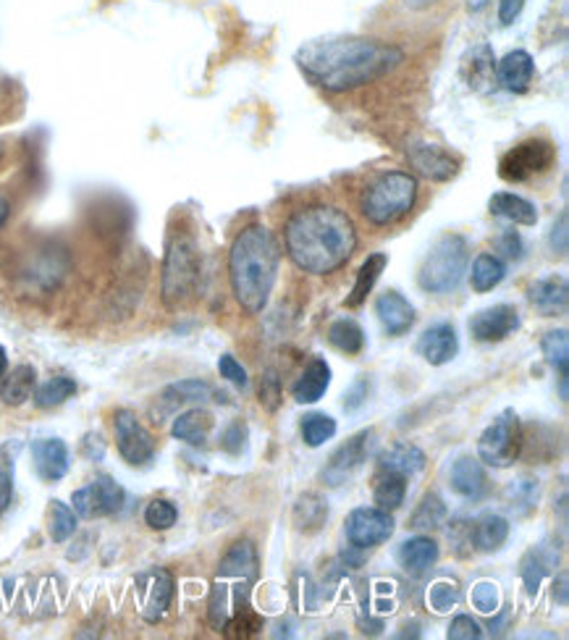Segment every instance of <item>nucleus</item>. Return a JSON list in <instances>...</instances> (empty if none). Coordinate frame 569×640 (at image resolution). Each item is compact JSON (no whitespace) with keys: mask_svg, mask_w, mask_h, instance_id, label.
Masks as SVG:
<instances>
[{"mask_svg":"<svg viewBox=\"0 0 569 640\" xmlns=\"http://www.w3.org/2000/svg\"><path fill=\"white\" fill-rule=\"evenodd\" d=\"M294 63L309 84L342 95L399 69L405 63V50L376 38L315 40L297 50Z\"/></svg>","mask_w":569,"mask_h":640,"instance_id":"obj_1","label":"nucleus"},{"mask_svg":"<svg viewBox=\"0 0 569 640\" xmlns=\"http://www.w3.org/2000/svg\"><path fill=\"white\" fill-rule=\"evenodd\" d=\"M286 253L299 271L328 276L349 263L357 250V228L342 207L315 203L286 221Z\"/></svg>","mask_w":569,"mask_h":640,"instance_id":"obj_2","label":"nucleus"},{"mask_svg":"<svg viewBox=\"0 0 569 640\" xmlns=\"http://www.w3.org/2000/svg\"><path fill=\"white\" fill-rule=\"evenodd\" d=\"M281 244L263 224L244 226L228 250V282L244 313L257 315L268 305L278 278Z\"/></svg>","mask_w":569,"mask_h":640,"instance_id":"obj_3","label":"nucleus"},{"mask_svg":"<svg viewBox=\"0 0 569 640\" xmlns=\"http://www.w3.org/2000/svg\"><path fill=\"white\" fill-rule=\"evenodd\" d=\"M417 194H420V184L409 171H386L363 190L359 213L367 224L392 226L413 211Z\"/></svg>","mask_w":569,"mask_h":640,"instance_id":"obj_4","label":"nucleus"},{"mask_svg":"<svg viewBox=\"0 0 569 640\" xmlns=\"http://www.w3.org/2000/svg\"><path fill=\"white\" fill-rule=\"evenodd\" d=\"M203 278V261H200L197 240L190 232H176L169 240L163 257L161 294L169 307H182L200 289Z\"/></svg>","mask_w":569,"mask_h":640,"instance_id":"obj_5","label":"nucleus"},{"mask_svg":"<svg viewBox=\"0 0 569 640\" xmlns=\"http://www.w3.org/2000/svg\"><path fill=\"white\" fill-rule=\"evenodd\" d=\"M467 261H470V247L467 240L459 234H444L417 271V284L428 294L454 292L463 284L467 273Z\"/></svg>","mask_w":569,"mask_h":640,"instance_id":"obj_6","label":"nucleus"},{"mask_svg":"<svg viewBox=\"0 0 569 640\" xmlns=\"http://www.w3.org/2000/svg\"><path fill=\"white\" fill-rule=\"evenodd\" d=\"M522 428L520 417L515 409H504L496 420L482 430L478 438V459L482 465L496 467V470H507L520 459L522 451Z\"/></svg>","mask_w":569,"mask_h":640,"instance_id":"obj_7","label":"nucleus"},{"mask_svg":"<svg viewBox=\"0 0 569 640\" xmlns=\"http://www.w3.org/2000/svg\"><path fill=\"white\" fill-rule=\"evenodd\" d=\"M553 163H557V148H553V142L543 140V136H532V140H525L520 145L509 148L507 153L499 158V176L504 182L522 184L551 171Z\"/></svg>","mask_w":569,"mask_h":640,"instance_id":"obj_8","label":"nucleus"},{"mask_svg":"<svg viewBox=\"0 0 569 640\" xmlns=\"http://www.w3.org/2000/svg\"><path fill=\"white\" fill-rule=\"evenodd\" d=\"M67 268L69 257L63 255V250L42 247L34 250L27 261H21L17 278L21 289L32 294H48L50 289H55V286L61 284V278L67 276Z\"/></svg>","mask_w":569,"mask_h":640,"instance_id":"obj_9","label":"nucleus"},{"mask_svg":"<svg viewBox=\"0 0 569 640\" xmlns=\"http://www.w3.org/2000/svg\"><path fill=\"white\" fill-rule=\"evenodd\" d=\"M136 607H140L142 620L155 624L165 617L174 601V575L163 567H153V570L142 572L134 582Z\"/></svg>","mask_w":569,"mask_h":640,"instance_id":"obj_10","label":"nucleus"},{"mask_svg":"<svg viewBox=\"0 0 569 640\" xmlns=\"http://www.w3.org/2000/svg\"><path fill=\"white\" fill-rule=\"evenodd\" d=\"M124 501L126 491L111 476H98L92 484L79 488V491H74V496H71V505H74L77 517H84V520L119 515L121 509H124Z\"/></svg>","mask_w":569,"mask_h":640,"instance_id":"obj_11","label":"nucleus"},{"mask_svg":"<svg viewBox=\"0 0 569 640\" xmlns=\"http://www.w3.org/2000/svg\"><path fill=\"white\" fill-rule=\"evenodd\" d=\"M394 517L378 507H359L344 522V534H347L352 546L359 549H376L394 536Z\"/></svg>","mask_w":569,"mask_h":640,"instance_id":"obj_12","label":"nucleus"},{"mask_svg":"<svg viewBox=\"0 0 569 640\" xmlns=\"http://www.w3.org/2000/svg\"><path fill=\"white\" fill-rule=\"evenodd\" d=\"M113 430H116V447L119 455L129 465H148L155 457V441L150 430L136 420L129 409H116L113 413Z\"/></svg>","mask_w":569,"mask_h":640,"instance_id":"obj_13","label":"nucleus"},{"mask_svg":"<svg viewBox=\"0 0 569 640\" xmlns=\"http://www.w3.org/2000/svg\"><path fill=\"white\" fill-rule=\"evenodd\" d=\"M373 436H376V430L367 428V430H359L352 438L338 447L334 455H331L328 465L323 467V480H326L328 486H342L347 484V480L355 476L359 467L365 465L367 455H370V447H373Z\"/></svg>","mask_w":569,"mask_h":640,"instance_id":"obj_14","label":"nucleus"},{"mask_svg":"<svg viewBox=\"0 0 569 640\" xmlns=\"http://www.w3.org/2000/svg\"><path fill=\"white\" fill-rule=\"evenodd\" d=\"M407 161L417 174L430 179V182H451L454 176L459 174V158L451 155L449 150H444L441 145H434V142H409L407 145Z\"/></svg>","mask_w":569,"mask_h":640,"instance_id":"obj_15","label":"nucleus"},{"mask_svg":"<svg viewBox=\"0 0 569 640\" xmlns=\"http://www.w3.org/2000/svg\"><path fill=\"white\" fill-rule=\"evenodd\" d=\"M520 328V313L511 305H494L486 311L475 313L470 318V334L478 342H504L507 336Z\"/></svg>","mask_w":569,"mask_h":640,"instance_id":"obj_16","label":"nucleus"},{"mask_svg":"<svg viewBox=\"0 0 569 640\" xmlns=\"http://www.w3.org/2000/svg\"><path fill=\"white\" fill-rule=\"evenodd\" d=\"M459 352V336L451 323H436V326L425 328L423 336L417 339V355L430 365H446L457 357Z\"/></svg>","mask_w":569,"mask_h":640,"instance_id":"obj_17","label":"nucleus"},{"mask_svg":"<svg viewBox=\"0 0 569 640\" xmlns=\"http://www.w3.org/2000/svg\"><path fill=\"white\" fill-rule=\"evenodd\" d=\"M532 77H536V63L528 50H511L504 59L496 63V79L507 92L522 95L530 90Z\"/></svg>","mask_w":569,"mask_h":640,"instance_id":"obj_18","label":"nucleus"},{"mask_svg":"<svg viewBox=\"0 0 569 640\" xmlns=\"http://www.w3.org/2000/svg\"><path fill=\"white\" fill-rule=\"evenodd\" d=\"M376 315L380 321V326L388 336H402L407 334L409 328L415 326L417 315H415V307L409 305L407 297H402L399 292H384L380 297L376 299Z\"/></svg>","mask_w":569,"mask_h":640,"instance_id":"obj_19","label":"nucleus"},{"mask_svg":"<svg viewBox=\"0 0 569 640\" xmlns=\"http://www.w3.org/2000/svg\"><path fill=\"white\" fill-rule=\"evenodd\" d=\"M32 457L34 467H38L40 478L48 484L67 478L69 473V447L61 438H40L32 444Z\"/></svg>","mask_w":569,"mask_h":640,"instance_id":"obj_20","label":"nucleus"},{"mask_svg":"<svg viewBox=\"0 0 569 640\" xmlns=\"http://www.w3.org/2000/svg\"><path fill=\"white\" fill-rule=\"evenodd\" d=\"M530 305L536 307L540 315L551 318V315H565L569 305V286L565 276H549L540 278L528 289Z\"/></svg>","mask_w":569,"mask_h":640,"instance_id":"obj_21","label":"nucleus"},{"mask_svg":"<svg viewBox=\"0 0 569 640\" xmlns=\"http://www.w3.org/2000/svg\"><path fill=\"white\" fill-rule=\"evenodd\" d=\"M451 488L463 496V499H482V496L488 494V476L480 459L459 457L457 463L451 465Z\"/></svg>","mask_w":569,"mask_h":640,"instance_id":"obj_22","label":"nucleus"},{"mask_svg":"<svg viewBox=\"0 0 569 640\" xmlns=\"http://www.w3.org/2000/svg\"><path fill=\"white\" fill-rule=\"evenodd\" d=\"M396 562H399V567L407 575L420 578V575L428 572L430 567L438 562V544L428 536L407 538V541L399 546V551H396Z\"/></svg>","mask_w":569,"mask_h":640,"instance_id":"obj_23","label":"nucleus"},{"mask_svg":"<svg viewBox=\"0 0 569 640\" xmlns=\"http://www.w3.org/2000/svg\"><path fill=\"white\" fill-rule=\"evenodd\" d=\"M463 77L473 92H488L494 88L496 59L488 42H480L467 53V59L463 61Z\"/></svg>","mask_w":569,"mask_h":640,"instance_id":"obj_24","label":"nucleus"},{"mask_svg":"<svg viewBox=\"0 0 569 640\" xmlns=\"http://www.w3.org/2000/svg\"><path fill=\"white\" fill-rule=\"evenodd\" d=\"M328 386H331V365L323 357H313L292 388L294 402H299V405H315V402L328 392Z\"/></svg>","mask_w":569,"mask_h":640,"instance_id":"obj_25","label":"nucleus"},{"mask_svg":"<svg viewBox=\"0 0 569 640\" xmlns=\"http://www.w3.org/2000/svg\"><path fill=\"white\" fill-rule=\"evenodd\" d=\"M213 426H215L213 415L203 407H194L176 417L174 426H171V436L179 438V441L190 444V447H205L207 438H211Z\"/></svg>","mask_w":569,"mask_h":640,"instance_id":"obj_26","label":"nucleus"},{"mask_svg":"<svg viewBox=\"0 0 569 640\" xmlns=\"http://www.w3.org/2000/svg\"><path fill=\"white\" fill-rule=\"evenodd\" d=\"M557 562H559V551H553L551 546H546V544L532 546V549L525 553L520 562V578L530 596H538L540 582H543L546 575L557 567Z\"/></svg>","mask_w":569,"mask_h":640,"instance_id":"obj_27","label":"nucleus"},{"mask_svg":"<svg viewBox=\"0 0 569 640\" xmlns=\"http://www.w3.org/2000/svg\"><path fill=\"white\" fill-rule=\"evenodd\" d=\"M488 211H491V215H499V219L511 221V224L517 226L538 224V207L515 192H496L494 197L488 200Z\"/></svg>","mask_w":569,"mask_h":640,"instance_id":"obj_28","label":"nucleus"},{"mask_svg":"<svg viewBox=\"0 0 569 640\" xmlns=\"http://www.w3.org/2000/svg\"><path fill=\"white\" fill-rule=\"evenodd\" d=\"M425 467V451L415 444H394L378 455V473H396V476H415Z\"/></svg>","mask_w":569,"mask_h":640,"instance_id":"obj_29","label":"nucleus"},{"mask_svg":"<svg viewBox=\"0 0 569 640\" xmlns=\"http://www.w3.org/2000/svg\"><path fill=\"white\" fill-rule=\"evenodd\" d=\"M509 538V520L507 517L486 512L473 522V549L478 551H499Z\"/></svg>","mask_w":569,"mask_h":640,"instance_id":"obj_30","label":"nucleus"},{"mask_svg":"<svg viewBox=\"0 0 569 640\" xmlns=\"http://www.w3.org/2000/svg\"><path fill=\"white\" fill-rule=\"evenodd\" d=\"M34 386H38V373L32 365H17L11 373L6 370L3 380H0V399L9 407H19L32 397Z\"/></svg>","mask_w":569,"mask_h":640,"instance_id":"obj_31","label":"nucleus"},{"mask_svg":"<svg viewBox=\"0 0 569 640\" xmlns=\"http://www.w3.org/2000/svg\"><path fill=\"white\" fill-rule=\"evenodd\" d=\"M292 517H294V528H297L299 534H305V536L318 534L328 520V501L323 499L321 494L299 496L297 505H294Z\"/></svg>","mask_w":569,"mask_h":640,"instance_id":"obj_32","label":"nucleus"},{"mask_svg":"<svg viewBox=\"0 0 569 640\" xmlns=\"http://www.w3.org/2000/svg\"><path fill=\"white\" fill-rule=\"evenodd\" d=\"M504 276H507V263H504L499 255L480 253L478 257H475L470 284L478 294H486V292L496 289V286L504 282Z\"/></svg>","mask_w":569,"mask_h":640,"instance_id":"obj_33","label":"nucleus"},{"mask_svg":"<svg viewBox=\"0 0 569 640\" xmlns=\"http://www.w3.org/2000/svg\"><path fill=\"white\" fill-rule=\"evenodd\" d=\"M386 265H388V257L384 253L370 255L363 265H359L355 286H352V294L347 297V307H352V311H355V307L363 305V302L367 299V294L373 292V286L378 284L380 273L386 271Z\"/></svg>","mask_w":569,"mask_h":640,"instance_id":"obj_34","label":"nucleus"},{"mask_svg":"<svg viewBox=\"0 0 569 640\" xmlns=\"http://www.w3.org/2000/svg\"><path fill=\"white\" fill-rule=\"evenodd\" d=\"M538 499H540V484H538V478H532V476H520L517 480H511V484L507 486V491H504V501H507V507L520 517L530 515L532 509L538 507Z\"/></svg>","mask_w":569,"mask_h":640,"instance_id":"obj_35","label":"nucleus"},{"mask_svg":"<svg viewBox=\"0 0 569 640\" xmlns=\"http://www.w3.org/2000/svg\"><path fill=\"white\" fill-rule=\"evenodd\" d=\"M407 496V478L396 476V473H380L376 480V488H373V501H376L378 509L384 512H394L405 505Z\"/></svg>","mask_w":569,"mask_h":640,"instance_id":"obj_36","label":"nucleus"},{"mask_svg":"<svg viewBox=\"0 0 569 640\" xmlns=\"http://www.w3.org/2000/svg\"><path fill=\"white\" fill-rule=\"evenodd\" d=\"M444 520H446L444 499L436 491H428L420 499V505H417L413 517H409V528L417 530V534H425V530L441 528Z\"/></svg>","mask_w":569,"mask_h":640,"instance_id":"obj_37","label":"nucleus"},{"mask_svg":"<svg viewBox=\"0 0 569 640\" xmlns=\"http://www.w3.org/2000/svg\"><path fill=\"white\" fill-rule=\"evenodd\" d=\"M328 342L334 344L338 352H344V355H359L365 347V331L359 328L357 321L342 318V321L331 323Z\"/></svg>","mask_w":569,"mask_h":640,"instance_id":"obj_38","label":"nucleus"},{"mask_svg":"<svg viewBox=\"0 0 569 640\" xmlns=\"http://www.w3.org/2000/svg\"><path fill=\"white\" fill-rule=\"evenodd\" d=\"M211 397H215V388L200 378L179 380L163 392L165 405H192V402H207Z\"/></svg>","mask_w":569,"mask_h":640,"instance_id":"obj_39","label":"nucleus"},{"mask_svg":"<svg viewBox=\"0 0 569 640\" xmlns=\"http://www.w3.org/2000/svg\"><path fill=\"white\" fill-rule=\"evenodd\" d=\"M299 434L309 449H318L336 436V420L326 413L305 415L299 423Z\"/></svg>","mask_w":569,"mask_h":640,"instance_id":"obj_40","label":"nucleus"},{"mask_svg":"<svg viewBox=\"0 0 569 640\" xmlns=\"http://www.w3.org/2000/svg\"><path fill=\"white\" fill-rule=\"evenodd\" d=\"M77 394V380L69 378V376H53L50 380H45L38 392H34V405L40 409H50V407H59L63 402L71 399Z\"/></svg>","mask_w":569,"mask_h":640,"instance_id":"obj_41","label":"nucleus"},{"mask_svg":"<svg viewBox=\"0 0 569 640\" xmlns=\"http://www.w3.org/2000/svg\"><path fill=\"white\" fill-rule=\"evenodd\" d=\"M48 530L55 544H67L77 534V512L63 501L53 499L48 509Z\"/></svg>","mask_w":569,"mask_h":640,"instance_id":"obj_42","label":"nucleus"},{"mask_svg":"<svg viewBox=\"0 0 569 640\" xmlns=\"http://www.w3.org/2000/svg\"><path fill=\"white\" fill-rule=\"evenodd\" d=\"M459 599H463V591H459L457 580H436L428 586V593H425V603H428L430 611L436 614H449V611L457 607Z\"/></svg>","mask_w":569,"mask_h":640,"instance_id":"obj_43","label":"nucleus"},{"mask_svg":"<svg viewBox=\"0 0 569 640\" xmlns=\"http://www.w3.org/2000/svg\"><path fill=\"white\" fill-rule=\"evenodd\" d=\"M540 349H543L546 363H549L551 368L559 373V376H567V370H569V339H567V331L565 328L549 331V334L543 336V342H540Z\"/></svg>","mask_w":569,"mask_h":640,"instance_id":"obj_44","label":"nucleus"},{"mask_svg":"<svg viewBox=\"0 0 569 640\" xmlns=\"http://www.w3.org/2000/svg\"><path fill=\"white\" fill-rule=\"evenodd\" d=\"M17 444L0 447V512L11 507L13 501V473H17Z\"/></svg>","mask_w":569,"mask_h":640,"instance_id":"obj_45","label":"nucleus"},{"mask_svg":"<svg viewBox=\"0 0 569 640\" xmlns=\"http://www.w3.org/2000/svg\"><path fill=\"white\" fill-rule=\"evenodd\" d=\"M176 520H179V509L174 501H169V499H153L145 509V522H148V528H153V530L174 528Z\"/></svg>","mask_w":569,"mask_h":640,"instance_id":"obj_46","label":"nucleus"},{"mask_svg":"<svg viewBox=\"0 0 569 640\" xmlns=\"http://www.w3.org/2000/svg\"><path fill=\"white\" fill-rule=\"evenodd\" d=\"M470 601H473V607L480 611V614H496L501 607V593H499V586L491 580H480V582H475L473 586V591H470Z\"/></svg>","mask_w":569,"mask_h":640,"instance_id":"obj_47","label":"nucleus"},{"mask_svg":"<svg viewBox=\"0 0 569 640\" xmlns=\"http://www.w3.org/2000/svg\"><path fill=\"white\" fill-rule=\"evenodd\" d=\"M449 541L457 551V557H467L473 551V520H454L449 528Z\"/></svg>","mask_w":569,"mask_h":640,"instance_id":"obj_48","label":"nucleus"},{"mask_svg":"<svg viewBox=\"0 0 569 640\" xmlns=\"http://www.w3.org/2000/svg\"><path fill=\"white\" fill-rule=\"evenodd\" d=\"M244 447H247V426L236 420L221 434V449L228 451V455H242Z\"/></svg>","mask_w":569,"mask_h":640,"instance_id":"obj_49","label":"nucleus"},{"mask_svg":"<svg viewBox=\"0 0 569 640\" xmlns=\"http://www.w3.org/2000/svg\"><path fill=\"white\" fill-rule=\"evenodd\" d=\"M446 638H451V640H480L482 638V628L473 620V617L459 614V617H454V620H451Z\"/></svg>","mask_w":569,"mask_h":640,"instance_id":"obj_50","label":"nucleus"},{"mask_svg":"<svg viewBox=\"0 0 569 640\" xmlns=\"http://www.w3.org/2000/svg\"><path fill=\"white\" fill-rule=\"evenodd\" d=\"M219 373H221V378H226V380H232L234 386H247V370L242 368V363L236 357L232 355H223L219 359Z\"/></svg>","mask_w":569,"mask_h":640,"instance_id":"obj_51","label":"nucleus"},{"mask_svg":"<svg viewBox=\"0 0 569 640\" xmlns=\"http://www.w3.org/2000/svg\"><path fill=\"white\" fill-rule=\"evenodd\" d=\"M496 244H499V253L507 257V261H522L525 244H522V236L517 232H504Z\"/></svg>","mask_w":569,"mask_h":640,"instance_id":"obj_52","label":"nucleus"},{"mask_svg":"<svg viewBox=\"0 0 569 640\" xmlns=\"http://www.w3.org/2000/svg\"><path fill=\"white\" fill-rule=\"evenodd\" d=\"M549 242H551L553 253L561 255V257L567 255V250H569V215L567 213H561L557 224H553Z\"/></svg>","mask_w":569,"mask_h":640,"instance_id":"obj_53","label":"nucleus"},{"mask_svg":"<svg viewBox=\"0 0 569 640\" xmlns=\"http://www.w3.org/2000/svg\"><path fill=\"white\" fill-rule=\"evenodd\" d=\"M281 399V388H278V378L276 373H265V378L261 380V402L268 409H276Z\"/></svg>","mask_w":569,"mask_h":640,"instance_id":"obj_54","label":"nucleus"},{"mask_svg":"<svg viewBox=\"0 0 569 640\" xmlns=\"http://www.w3.org/2000/svg\"><path fill=\"white\" fill-rule=\"evenodd\" d=\"M365 399H367V378H359L347 392V397H344V409H349L352 413V409L363 407Z\"/></svg>","mask_w":569,"mask_h":640,"instance_id":"obj_55","label":"nucleus"},{"mask_svg":"<svg viewBox=\"0 0 569 640\" xmlns=\"http://www.w3.org/2000/svg\"><path fill=\"white\" fill-rule=\"evenodd\" d=\"M367 559V549H359V546H349V549H344L338 553V562L342 567H349V570H357V567H363Z\"/></svg>","mask_w":569,"mask_h":640,"instance_id":"obj_56","label":"nucleus"},{"mask_svg":"<svg viewBox=\"0 0 569 640\" xmlns=\"http://www.w3.org/2000/svg\"><path fill=\"white\" fill-rule=\"evenodd\" d=\"M525 9V0H499V21L504 27L511 24L517 17H520Z\"/></svg>","mask_w":569,"mask_h":640,"instance_id":"obj_57","label":"nucleus"},{"mask_svg":"<svg viewBox=\"0 0 569 640\" xmlns=\"http://www.w3.org/2000/svg\"><path fill=\"white\" fill-rule=\"evenodd\" d=\"M567 580H569L567 572H559L557 580H553V599H557L561 607L567 603Z\"/></svg>","mask_w":569,"mask_h":640,"instance_id":"obj_58","label":"nucleus"},{"mask_svg":"<svg viewBox=\"0 0 569 640\" xmlns=\"http://www.w3.org/2000/svg\"><path fill=\"white\" fill-rule=\"evenodd\" d=\"M507 622H509V609L496 611V617L491 620V624H488L491 636H499V632H504V628H507Z\"/></svg>","mask_w":569,"mask_h":640,"instance_id":"obj_59","label":"nucleus"},{"mask_svg":"<svg viewBox=\"0 0 569 640\" xmlns=\"http://www.w3.org/2000/svg\"><path fill=\"white\" fill-rule=\"evenodd\" d=\"M9 219H11V197L6 192H0V228L6 226Z\"/></svg>","mask_w":569,"mask_h":640,"instance_id":"obj_60","label":"nucleus"},{"mask_svg":"<svg viewBox=\"0 0 569 640\" xmlns=\"http://www.w3.org/2000/svg\"><path fill=\"white\" fill-rule=\"evenodd\" d=\"M405 3V9L409 11H425V9H430V6H436L438 0H402Z\"/></svg>","mask_w":569,"mask_h":640,"instance_id":"obj_61","label":"nucleus"},{"mask_svg":"<svg viewBox=\"0 0 569 640\" xmlns=\"http://www.w3.org/2000/svg\"><path fill=\"white\" fill-rule=\"evenodd\" d=\"M488 3H491V0H467V9H470L473 13H480Z\"/></svg>","mask_w":569,"mask_h":640,"instance_id":"obj_62","label":"nucleus"},{"mask_svg":"<svg viewBox=\"0 0 569 640\" xmlns=\"http://www.w3.org/2000/svg\"><path fill=\"white\" fill-rule=\"evenodd\" d=\"M6 370H9V355H6V349L0 347V378L6 376Z\"/></svg>","mask_w":569,"mask_h":640,"instance_id":"obj_63","label":"nucleus"},{"mask_svg":"<svg viewBox=\"0 0 569 640\" xmlns=\"http://www.w3.org/2000/svg\"><path fill=\"white\" fill-rule=\"evenodd\" d=\"M0 158H3V142H0Z\"/></svg>","mask_w":569,"mask_h":640,"instance_id":"obj_64","label":"nucleus"}]
</instances>
